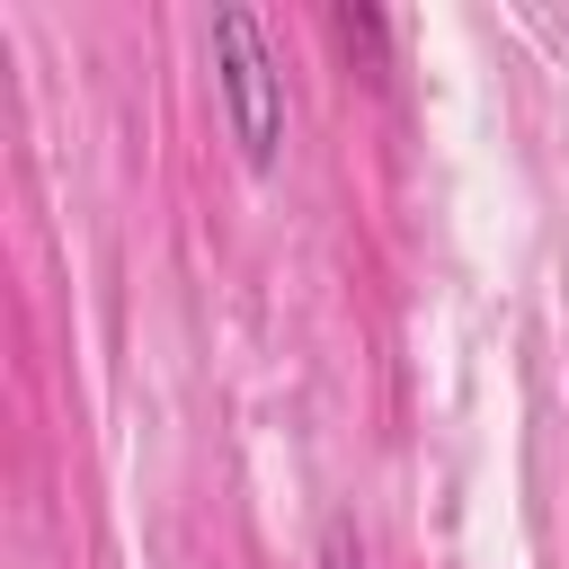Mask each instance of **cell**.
<instances>
[{
	"label": "cell",
	"instance_id": "obj_2",
	"mask_svg": "<svg viewBox=\"0 0 569 569\" xmlns=\"http://www.w3.org/2000/svg\"><path fill=\"white\" fill-rule=\"evenodd\" d=\"M320 569H365V533H356L347 516H338V525L320 533Z\"/></svg>",
	"mask_w": 569,
	"mask_h": 569
},
{
	"label": "cell",
	"instance_id": "obj_1",
	"mask_svg": "<svg viewBox=\"0 0 569 569\" xmlns=\"http://www.w3.org/2000/svg\"><path fill=\"white\" fill-rule=\"evenodd\" d=\"M213 80H222L240 160L249 169H276V151H284V71L267 53L258 9H213Z\"/></svg>",
	"mask_w": 569,
	"mask_h": 569
}]
</instances>
